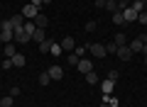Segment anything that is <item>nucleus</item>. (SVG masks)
Wrapping results in <instances>:
<instances>
[{
  "label": "nucleus",
  "instance_id": "f257e3e1",
  "mask_svg": "<svg viewBox=\"0 0 147 107\" xmlns=\"http://www.w3.org/2000/svg\"><path fill=\"white\" fill-rule=\"evenodd\" d=\"M37 15H39V7H34L32 3H27V5L22 7V17H25V20H34Z\"/></svg>",
  "mask_w": 147,
  "mask_h": 107
},
{
  "label": "nucleus",
  "instance_id": "f03ea898",
  "mask_svg": "<svg viewBox=\"0 0 147 107\" xmlns=\"http://www.w3.org/2000/svg\"><path fill=\"white\" fill-rule=\"evenodd\" d=\"M88 54H93L96 58L105 56V44H88Z\"/></svg>",
  "mask_w": 147,
  "mask_h": 107
},
{
  "label": "nucleus",
  "instance_id": "7ed1b4c3",
  "mask_svg": "<svg viewBox=\"0 0 147 107\" xmlns=\"http://www.w3.org/2000/svg\"><path fill=\"white\" fill-rule=\"evenodd\" d=\"M115 56L118 58H120V61H130V58H132V51H130V46H118V54H115Z\"/></svg>",
  "mask_w": 147,
  "mask_h": 107
},
{
  "label": "nucleus",
  "instance_id": "20e7f679",
  "mask_svg": "<svg viewBox=\"0 0 147 107\" xmlns=\"http://www.w3.org/2000/svg\"><path fill=\"white\" fill-rule=\"evenodd\" d=\"M59 44H61L64 54H71V51H74V46H76V41H74V37H64V39L59 41Z\"/></svg>",
  "mask_w": 147,
  "mask_h": 107
},
{
  "label": "nucleus",
  "instance_id": "39448f33",
  "mask_svg": "<svg viewBox=\"0 0 147 107\" xmlns=\"http://www.w3.org/2000/svg\"><path fill=\"white\" fill-rule=\"evenodd\" d=\"M127 46H130V51H132V54H142V51H145V44H142V41L137 39V37L127 41Z\"/></svg>",
  "mask_w": 147,
  "mask_h": 107
},
{
  "label": "nucleus",
  "instance_id": "423d86ee",
  "mask_svg": "<svg viewBox=\"0 0 147 107\" xmlns=\"http://www.w3.org/2000/svg\"><path fill=\"white\" fill-rule=\"evenodd\" d=\"M76 68H79V71H81V73L86 76V73H91V71H93V63H91L88 58H81V61L76 63Z\"/></svg>",
  "mask_w": 147,
  "mask_h": 107
},
{
  "label": "nucleus",
  "instance_id": "0eeeda50",
  "mask_svg": "<svg viewBox=\"0 0 147 107\" xmlns=\"http://www.w3.org/2000/svg\"><path fill=\"white\" fill-rule=\"evenodd\" d=\"M15 41H17V44H27V41H32L30 34L25 32V27H22V29H15Z\"/></svg>",
  "mask_w": 147,
  "mask_h": 107
},
{
  "label": "nucleus",
  "instance_id": "6e6552de",
  "mask_svg": "<svg viewBox=\"0 0 147 107\" xmlns=\"http://www.w3.org/2000/svg\"><path fill=\"white\" fill-rule=\"evenodd\" d=\"M47 73H49V78H52V80H61V78H64V68H61V66H52Z\"/></svg>",
  "mask_w": 147,
  "mask_h": 107
},
{
  "label": "nucleus",
  "instance_id": "1a4fd4ad",
  "mask_svg": "<svg viewBox=\"0 0 147 107\" xmlns=\"http://www.w3.org/2000/svg\"><path fill=\"white\" fill-rule=\"evenodd\" d=\"M47 25H49V17L39 12V15L34 17V27H39V29H47Z\"/></svg>",
  "mask_w": 147,
  "mask_h": 107
},
{
  "label": "nucleus",
  "instance_id": "9d476101",
  "mask_svg": "<svg viewBox=\"0 0 147 107\" xmlns=\"http://www.w3.org/2000/svg\"><path fill=\"white\" fill-rule=\"evenodd\" d=\"M10 25H12V29H22V27H25V17H22V12L15 15V17H10Z\"/></svg>",
  "mask_w": 147,
  "mask_h": 107
},
{
  "label": "nucleus",
  "instance_id": "9b49d317",
  "mask_svg": "<svg viewBox=\"0 0 147 107\" xmlns=\"http://www.w3.org/2000/svg\"><path fill=\"white\" fill-rule=\"evenodd\" d=\"M123 17H125V22H135V20H137V12L132 10L130 5H127L125 10H123Z\"/></svg>",
  "mask_w": 147,
  "mask_h": 107
},
{
  "label": "nucleus",
  "instance_id": "f8f14e48",
  "mask_svg": "<svg viewBox=\"0 0 147 107\" xmlns=\"http://www.w3.org/2000/svg\"><path fill=\"white\" fill-rule=\"evenodd\" d=\"M44 39H47V32L37 27V29H34V34H32V41H37V44H42Z\"/></svg>",
  "mask_w": 147,
  "mask_h": 107
},
{
  "label": "nucleus",
  "instance_id": "ddd939ff",
  "mask_svg": "<svg viewBox=\"0 0 147 107\" xmlns=\"http://www.w3.org/2000/svg\"><path fill=\"white\" fill-rule=\"evenodd\" d=\"M113 85H115V83L105 78V80L100 83V92H103V95H110V92H113Z\"/></svg>",
  "mask_w": 147,
  "mask_h": 107
},
{
  "label": "nucleus",
  "instance_id": "4468645a",
  "mask_svg": "<svg viewBox=\"0 0 147 107\" xmlns=\"http://www.w3.org/2000/svg\"><path fill=\"white\" fill-rule=\"evenodd\" d=\"M25 63H27L25 54H15V56H12V66H15V68H22Z\"/></svg>",
  "mask_w": 147,
  "mask_h": 107
},
{
  "label": "nucleus",
  "instance_id": "2eb2a0df",
  "mask_svg": "<svg viewBox=\"0 0 147 107\" xmlns=\"http://www.w3.org/2000/svg\"><path fill=\"white\" fill-rule=\"evenodd\" d=\"M113 41H115L118 46H125V44H127V41H130V39H127V34H125V32H118V34L113 37Z\"/></svg>",
  "mask_w": 147,
  "mask_h": 107
},
{
  "label": "nucleus",
  "instance_id": "dca6fc26",
  "mask_svg": "<svg viewBox=\"0 0 147 107\" xmlns=\"http://www.w3.org/2000/svg\"><path fill=\"white\" fill-rule=\"evenodd\" d=\"M130 7L137 12V15H140V12H145V3H142V0H132V3H130Z\"/></svg>",
  "mask_w": 147,
  "mask_h": 107
},
{
  "label": "nucleus",
  "instance_id": "f3484780",
  "mask_svg": "<svg viewBox=\"0 0 147 107\" xmlns=\"http://www.w3.org/2000/svg\"><path fill=\"white\" fill-rule=\"evenodd\" d=\"M113 25H115V27H123V25H125V17H123V12H113Z\"/></svg>",
  "mask_w": 147,
  "mask_h": 107
},
{
  "label": "nucleus",
  "instance_id": "a211bd4d",
  "mask_svg": "<svg viewBox=\"0 0 147 107\" xmlns=\"http://www.w3.org/2000/svg\"><path fill=\"white\" fill-rule=\"evenodd\" d=\"M49 54H54V56H61V54H64L61 44H57V41H52V49H49Z\"/></svg>",
  "mask_w": 147,
  "mask_h": 107
},
{
  "label": "nucleus",
  "instance_id": "6ab92c4d",
  "mask_svg": "<svg viewBox=\"0 0 147 107\" xmlns=\"http://www.w3.org/2000/svg\"><path fill=\"white\" fill-rule=\"evenodd\" d=\"M86 83H88V85H98V76H96V71L86 73Z\"/></svg>",
  "mask_w": 147,
  "mask_h": 107
},
{
  "label": "nucleus",
  "instance_id": "aec40b11",
  "mask_svg": "<svg viewBox=\"0 0 147 107\" xmlns=\"http://www.w3.org/2000/svg\"><path fill=\"white\" fill-rule=\"evenodd\" d=\"M34 29H37V27H34V20H27V22H25V32L30 34V39H32V34H34Z\"/></svg>",
  "mask_w": 147,
  "mask_h": 107
},
{
  "label": "nucleus",
  "instance_id": "412c9836",
  "mask_svg": "<svg viewBox=\"0 0 147 107\" xmlns=\"http://www.w3.org/2000/svg\"><path fill=\"white\" fill-rule=\"evenodd\" d=\"M15 54H17V51H15V44H12V41H10V44H5V58H12Z\"/></svg>",
  "mask_w": 147,
  "mask_h": 107
},
{
  "label": "nucleus",
  "instance_id": "4be33fe9",
  "mask_svg": "<svg viewBox=\"0 0 147 107\" xmlns=\"http://www.w3.org/2000/svg\"><path fill=\"white\" fill-rule=\"evenodd\" d=\"M37 83H39V85H49V83H52V78H49V73H39V78H37Z\"/></svg>",
  "mask_w": 147,
  "mask_h": 107
},
{
  "label": "nucleus",
  "instance_id": "5701e85b",
  "mask_svg": "<svg viewBox=\"0 0 147 107\" xmlns=\"http://www.w3.org/2000/svg\"><path fill=\"white\" fill-rule=\"evenodd\" d=\"M12 100H15L12 95H5V97H0V107H12Z\"/></svg>",
  "mask_w": 147,
  "mask_h": 107
},
{
  "label": "nucleus",
  "instance_id": "b1692460",
  "mask_svg": "<svg viewBox=\"0 0 147 107\" xmlns=\"http://www.w3.org/2000/svg\"><path fill=\"white\" fill-rule=\"evenodd\" d=\"M37 46H39V51H42V54H47V51L52 49V39H44L42 44H37Z\"/></svg>",
  "mask_w": 147,
  "mask_h": 107
},
{
  "label": "nucleus",
  "instance_id": "393cba45",
  "mask_svg": "<svg viewBox=\"0 0 147 107\" xmlns=\"http://www.w3.org/2000/svg\"><path fill=\"white\" fill-rule=\"evenodd\" d=\"M105 10L113 15V12H118V3H113V0H105Z\"/></svg>",
  "mask_w": 147,
  "mask_h": 107
},
{
  "label": "nucleus",
  "instance_id": "a878e982",
  "mask_svg": "<svg viewBox=\"0 0 147 107\" xmlns=\"http://www.w3.org/2000/svg\"><path fill=\"white\" fill-rule=\"evenodd\" d=\"M105 54H118V44L115 41H108V44H105Z\"/></svg>",
  "mask_w": 147,
  "mask_h": 107
},
{
  "label": "nucleus",
  "instance_id": "bb28decb",
  "mask_svg": "<svg viewBox=\"0 0 147 107\" xmlns=\"http://www.w3.org/2000/svg\"><path fill=\"white\" fill-rule=\"evenodd\" d=\"M103 100L108 102L110 107H120V102H118V97H110V95H103Z\"/></svg>",
  "mask_w": 147,
  "mask_h": 107
},
{
  "label": "nucleus",
  "instance_id": "cd10ccee",
  "mask_svg": "<svg viewBox=\"0 0 147 107\" xmlns=\"http://www.w3.org/2000/svg\"><path fill=\"white\" fill-rule=\"evenodd\" d=\"M79 61H81V56L76 54V51H71V54H69V63H71V66H76Z\"/></svg>",
  "mask_w": 147,
  "mask_h": 107
},
{
  "label": "nucleus",
  "instance_id": "c85d7f7f",
  "mask_svg": "<svg viewBox=\"0 0 147 107\" xmlns=\"http://www.w3.org/2000/svg\"><path fill=\"white\" fill-rule=\"evenodd\" d=\"M137 22H140V25H147V10H145V12H140V15H137Z\"/></svg>",
  "mask_w": 147,
  "mask_h": 107
},
{
  "label": "nucleus",
  "instance_id": "c756f323",
  "mask_svg": "<svg viewBox=\"0 0 147 107\" xmlns=\"http://www.w3.org/2000/svg\"><path fill=\"white\" fill-rule=\"evenodd\" d=\"M12 68V58H5V61H3V71H10Z\"/></svg>",
  "mask_w": 147,
  "mask_h": 107
},
{
  "label": "nucleus",
  "instance_id": "7c9ffc66",
  "mask_svg": "<svg viewBox=\"0 0 147 107\" xmlns=\"http://www.w3.org/2000/svg\"><path fill=\"white\" fill-rule=\"evenodd\" d=\"M96 29V20H91V22H86V32H93Z\"/></svg>",
  "mask_w": 147,
  "mask_h": 107
},
{
  "label": "nucleus",
  "instance_id": "2f4dec72",
  "mask_svg": "<svg viewBox=\"0 0 147 107\" xmlns=\"http://www.w3.org/2000/svg\"><path fill=\"white\" fill-rule=\"evenodd\" d=\"M108 80L115 83V80H118V71H108Z\"/></svg>",
  "mask_w": 147,
  "mask_h": 107
},
{
  "label": "nucleus",
  "instance_id": "473e14b6",
  "mask_svg": "<svg viewBox=\"0 0 147 107\" xmlns=\"http://www.w3.org/2000/svg\"><path fill=\"white\" fill-rule=\"evenodd\" d=\"M96 7L98 10H105V0H96Z\"/></svg>",
  "mask_w": 147,
  "mask_h": 107
},
{
  "label": "nucleus",
  "instance_id": "72a5a7b5",
  "mask_svg": "<svg viewBox=\"0 0 147 107\" xmlns=\"http://www.w3.org/2000/svg\"><path fill=\"white\" fill-rule=\"evenodd\" d=\"M10 95H12V97H17V95H20V88H17V85H15V88H10Z\"/></svg>",
  "mask_w": 147,
  "mask_h": 107
},
{
  "label": "nucleus",
  "instance_id": "f704fd0d",
  "mask_svg": "<svg viewBox=\"0 0 147 107\" xmlns=\"http://www.w3.org/2000/svg\"><path fill=\"white\" fill-rule=\"evenodd\" d=\"M30 3H32V5H34V7H42V5H44L42 0H30Z\"/></svg>",
  "mask_w": 147,
  "mask_h": 107
},
{
  "label": "nucleus",
  "instance_id": "c9c22d12",
  "mask_svg": "<svg viewBox=\"0 0 147 107\" xmlns=\"http://www.w3.org/2000/svg\"><path fill=\"white\" fill-rule=\"evenodd\" d=\"M137 39H140L142 44H147V32H145V34H140V37H137Z\"/></svg>",
  "mask_w": 147,
  "mask_h": 107
},
{
  "label": "nucleus",
  "instance_id": "e433bc0d",
  "mask_svg": "<svg viewBox=\"0 0 147 107\" xmlns=\"http://www.w3.org/2000/svg\"><path fill=\"white\" fill-rule=\"evenodd\" d=\"M98 107H110V105H108V102H105V100H103V102H100V105H98Z\"/></svg>",
  "mask_w": 147,
  "mask_h": 107
},
{
  "label": "nucleus",
  "instance_id": "4c0bfd02",
  "mask_svg": "<svg viewBox=\"0 0 147 107\" xmlns=\"http://www.w3.org/2000/svg\"><path fill=\"white\" fill-rule=\"evenodd\" d=\"M42 3H44V5H49V3H52V0H42Z\"/></svg>",
  "mask_w": 147,
  "mask_h": 107
},
{
  "label": "nucleus",
  "instance_id": "58836bf2",
  "mask_svg": "<svg viewBox=\"0 0 147 107\" xmlns=\"http://www.w3.org/2000/svg\"><path fill=\"white\" fill-rule=\"evenodd\" d=\"M145 66H147V54H145Z\"/></svg>",
  "mask_w": 147,
  "mask_h": 107
},
{
  "label": "nucleus",
  "instance_id": "ea45409f",
  "mask_svg": "<svg viewBox=\"0 0 147 107\" xmlns=\"http://www.w3.org/2000/svg\"><path fill=\"white\" fill-rule=\"evenodd\" d=\"M125 3H127V5H130V3H132V0H125Z\"/></svg>",
  "mask_w": 147,
  "mask_h": 107
},
{
  "label": "nucleus",
  "instance_id": "a19ab883",
  "mask_svg": "<svg viewBox=\"0 0 147 107\" xmlns=\"http://www.w3.org/2000/svg\"><path fill=\"white\" fill-rule=\"evenodd\" d=\"M113 3H118V0H113Z\"/></svg>",
  "mask_w": 147,
  "mask_h": 107
},
{
  "label": "nucleus",
  "instance_id": "79ce46f5",
  "mask_svg": "<svg viewBox=\"0 0 147 107\" xmlns=\"http://www.w3.org/2000/svg\"><path fill=\"white\" fill-rule=\"evenodd\" d=\"M145 107H147V105H145Z\"/></svg>",
  "mask_w": 147,
  "mask_h": 107
}]
</instances>
